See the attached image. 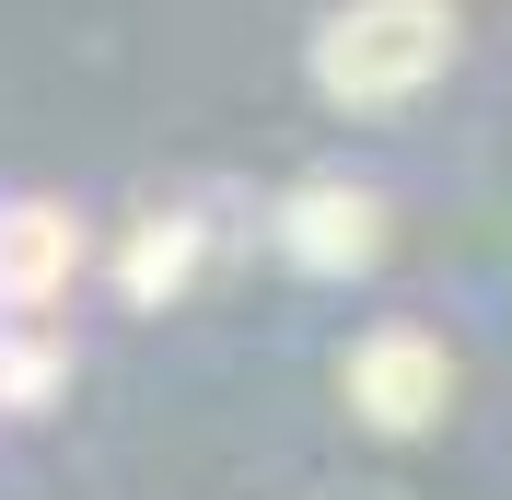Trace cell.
<instances>
[{"label": "cell", "instance_id": "cell-1", "mask_svg": "<svg viewBox=\"0 0 512 500\" xmlns=\"http://www.w3.org/2000/svg\"><path fill=\"white\" fill-rule=\"evenodd\" d=\"M443 59H454V0H350L315 35L326 105H408Z\"/></svg>", "mask_w": 512, "mask_h": 500}, {"label": "cell", "instance_id": "cell-2", "mask_svg": "<svg viewBox=\"0 0 512 500\" xmlns=\"http://www.w3.org/2000/svg\"><path fill=\"white\" fill-rule=\"evenodd\" d=\"M443 396H454V361L419 338V326H384V338L350 349V407L373 419V431H431Z\"/></svg>", "mask_w": 512, "mask_h": 500}, {"label": "cell", "instance_id": "cell-3", "mask_svg": "<svg viewBox=\"0 0 512 500\" xmlns=\"http://www.w3.org/2000/svg\"><path fill=\"white\" fill-rule=\"evenodd\" d=\"M280 245L315 268V280H338V268H373V245H384V210L361 187H303L280 210Z\"/></svg>", "mask_w": 512, "mask_h": 500}, {"label": "cell", "instance_id": "cell-4", "mask_svg": "<svg viewBox=\"0 0 512 500\" xmlns=\"http://www.w3.org/2000/svg\"><path fill=\"white\" fill-rule=\"evenodd\" d=\"M187 280H198V221H140L117 245V291L128 303H175Z\"/></svg>", "mask_w": 512, "mask_h": 500}, {"label": "cell", "instance_id": "cell-5", "mask_svg": "<svg viewBox=\"0 0 512 500\" xmlns=\"http://www.w3.org/2000/svg\"><path fill=\"white\" fill-rule=\"evenodd\" d=\"M59 280H70V221L59 210H12L0 221V291L35 303V291H59Z\"/></svg>", "mask_w": 512, "mask_h": 500}]
</instances>
